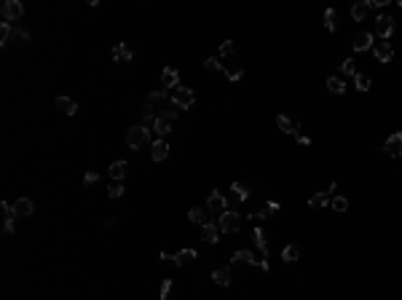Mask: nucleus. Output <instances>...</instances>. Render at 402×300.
<instances>
[{
	"label": "nucleus",
	"instance_id": "1",
	"mask_svg": "<svg viewBox=\"0 0 402 300\" xmlns=\"http://www.w3.org/2000/svg\"><path fill=\"white\" fill-rule=\"evenodd\" d=\"M126 145L132 150H142L145 145H151V129L145 124L142 126H132L126 131Z\"/></svg>",
	"mask_w": 402,
	"mask_h": 300
},
{
	"label": "nucleus",
	"instance_id": "2",
	"mask_svg": "<svg viewBox=\"0 0 402 300\" xmlns=\"http://www.w3.org/2000/svg\"><path fill=\"white\" fill-rule=\"evenodd\" d=\"M217 225H220L223 233H239V231H241V217H239V212H233V209L223 212L220 217H217Z\"/></svg>",
	"mask_w": 402,
	"mask_h": 300
},
{
	"label": "nucleus",
	"instance_id": "3",
	"mask_svg": "<svg viewBox=\"0 0 402 300\" xmlns=\"http://www.w3.org/2000/svg\"><path fill=\"white\" fill-rule=\"evenodd\" d=\"M172 102L180 110H188V107H193V102H196V94L188 89V86H177L174 89V94H172Z\"/></svg>",
	"mask_w": 402,
	"mask_h": 300
},
{
	"label": "nucleus",
	"instance_id": "4",
	"mask_svg": "<svg viewBox=\"0 0 402 300\" xmlns=\"http://www.w3.org/2000/svg\"><path fill=\"white\" fill-rule=\"evenodd\" d=\"M231 262H252V266H258L260 271H268V260L255 257V255H252V249H236V252H233V257H231Z\"/></svg>",
	"mask_w": 402,
	"mask_h": 300
},
{
	"label": "nucleus",
	"instance_id": "5",
	"mask_svg": "<svg viewBox=\"0 0 402 300\" xmlns=\"http://www.w3.org/2000/svg\"><path fill=\"white\" fill-rule=\"evenodd\" d=\"M391 35H394V19L386 16V14L376 16V38L378 41H386V38H391Z\"/></svg>",
	"mask_w": 402,
	"mask_h": 300
},
{
	"label": "nucleus",
	"instance_id": "6",
	"mask_svg": "<svg viewBox=\"0 0 402 300\" xmlns=\"http://www.w3.org/2000/svg\"><path fill=\"white\" fill-rule=\"evenodd\" d=\"M0 14H3V19H6L8 24H11V22H16V19H22L24 6L19 3V0H6L3 8H0Z\"/></svg>",
	"mask_w": 402,
	"mask_h": 300
},
{
	"label": "nucleus",
	"instance_id": "7",
	"mask_svg": "<svg viewBox=\"0 0 402 300\" xmlns=\"http://www.w3.org/2000/svg\"><path fill=\"white\" fill-rule=\"evenodd\" d=\"M373 54H376V59L381 64H386V62L394 59V49H391V43H386V41H376V43H373Z\"/></svg>",
	"mask_w": 402,
	"mask_h": 300
},
{
	"label": "nucleus",
	"instance_id": "8",
	"mask_svg": "<svg viewBox=\"0 0 402 300\" xmlns=\"http://www.w3.org/2000/svg\"><path fill=\"white\" fill-rule=\"evenodd\" d=\"M383 150H386V156L391 158H399L402 156V131H394L386 142H383Z\"/></svg>",
	"mask_w": 402,
	"mask_h": 300
},
{
	"label": "nucleus",
	"instance_id": "9",
	"mask_svg": "<svg viewBox=\"0 0 402 300\" xmlns=\"http://www.w3.org/2000/svg\"><path fill=\"white\" fill-rule=\"evenodd\" d=\"M209 212L217 214V217H220L223 212H228V201H226V196H223L220 191H212L209 193Z\"/></svg>",
	"mask_w": 402,
	"mask_h": 300
},
{
	"label": "nucleus",
	"instance_id": "10",
	"mask_svg": "<svg viewBox=\"0 0 402 300\" xmlns=\"http://www.w3.org/2000/svg\"><path fill=\"white\" fill-rule=\"evenodd\" d=\"M220 233H223V231H220V225H217V222H212V220L201 225V239L207 241V244H217V241H220Z\"/></svg>",
	"mask_w": 402,
	"mask_h": 300
},
{
	"label": "nucleus",
	"instance_id": "11",
	"mask_svg": "<svg viewBox=\"0 0 402 300\" xmlns=\"http://www.w3.org/2000/svg\"><path fill=\"white\" fill-rule=\"evenodd\" d=\"M335 191H338V182H330V188H327L324 193H314L311 199H308V206H327V204L333 201L330 196H333Z\"/></svg>",
	"mask_w": 402,
	"mask_h": 300
},
{
	"label": "nucleus",
	"instance_id": "12",
	"mask_svg": "<svg viewBox=\"0 0 402 300\" xmlns=\"http://www.w3.org/2000/svg\"><path fill=\"white\" fill-rule=\"evenodd\" d=\"M373 43H376L373 32H359L354 38V51H373Z\"/></svg>",
	"mask_w": 402,
	"mask_h": 300
},
{
	"label": "nucleus",
	"instance_id": "13",
	"mask_svg": "<svg viewBox=\"0 0 402 300\" xmlns=\"http://www.w3.org/2000/svg\"><path fill=\"white\" fill-rule=\"evenodd\" d=\"M35 212V204H32V199H16V204H14V214L16 217H30V214Z\"/></svg>",
	"mask_w": 402,
	"mask_h": 300
},
{
	"label": "nucleus",
	"instance_id": "14",
	"mask_svg": "<svg viewBox=\"0 0 402 300\" xmlns=\"http://www.w3.org/2000/svg\"><path fill=\"white\" fill-rule=\"evenodd\" d=\"M212 279L217 281L220 287H228L231 281H233V271H231V266H220V268H214V271H212Z\"/></svg>",
	"mask_w": 402,
	"mask_h": 300
},
{
	"label": "nucleus",
	"instance_id": "15",
	"mask_svg": "<svg viewBox=\"0 0 402 300\" xmlns=\"http://www.w3.org/2000/svg\"><path fill=\"white\" fill-rule=\"evenodd\" d=\"M373 11V0H362V3H354L351 6V16L354 22H364V16Z\"/></svg>",
	"mask_w": 402,
	"mask_h": 300
},
{
	"label": "nucleus",
	"instance_id": "16",
	"mask_svg": "<svg viewBox=\"0 0 402 300\" xmlns=\"http://www.w3.org/2000/svg\"><path fill=\"white\" fill-rule=\"evenodd\" d=\"M252 236H255V244H258V252H260V257H268V241H266V231L260 228V225H255L252 228Z\"/></svg>",
	"mask_w": 402,
	"mask_h": 300
},
{
	"label": "nucleus",
	"instance_id": "17",
	"mask_svg": "<svg viewBox=\"0 0 402 300\" xmlns=\"http://www.w3.org/2000/svg\"><path fill=\"white\" fill-rule=\"evenodd\" d=\"M151 156H153V161H164V158L169 156V142H166V139H156L151 145Z\"/></svg>",
	"mask_w": 402,
	"mask_h": 300
},
{
	"label": "nucleus",
	"instance_id": "18",
	"mask_svg": "<svg viewBox=\"0 0 402 300\" xmlns=\"http://www.w3.org/2000/svg\"><path fill=\"white\" fill-rule=\"evenodd\" d=\"M276 126L282 129L284 134H298V131H301V124L293 121V118H287V116H276Z\"/></svg>",
	"mask_w": 402,
	"mask_h": 300
},
{
	"label": "nucleus",
	"instance_id": "19",
	"mask_svg": "<svg viewBox=\"0 0 402 300\" xmlns=\"http://www.w3.org/2000/svg\"><path fill=\"white\" fill-rule=\"evenodd\" d=\"M177 83H180V72L172 70V67H164V72H161V86H164V89H177Z\"/></svg>",
	"mask_w": 402,
	"mask_h": 300
},
{
	"label": "nucleus",
	"instance_id": "20",
	"mask_svg": "<svg viewBox=\"0 0 402 300\" xmlns=\"http://www.w3.org/2000/svg\"><path fill=\"white\" fill-rule=\"evenodd\" d=\"M113 59L116 62H132L134 54H132V49H129L126 43H116L113 46Z\"/></svg>",
	"mask_w": 402,
	"mask_h": 300
},
{
	"label": "nucleus",
	"instance_id": "21",
	"mask_svg": "<svg viewBox=\"0 0 402 300\" xmlns=\"http://www.w3.org/2000/svg\"><path fill=\"white\" fill-rule=\"evenodd\" d=\"M107 172H110V177H113V182H121L126 177V172H129V164L126 161H113Z\"/></svg>",
	"mask_w": 402,
	"mask_h": 300
},
{
	"label": "nucleus",
	"instance_id": "22",
	"mask_svg": "<svg viewBox=\"0 0 402 300\" xmlns=\"http://www.w3.org/2000/svg\"><path fill=\"white\" fill-rule=\"evenodd\" d=\"M249 193H252V188H249L247 182H233V185H231V196H233L236 201H247Z\"/></svg>",
	"mask_w": 402,
	"mask_h": 300
},
{
	"label": "nucleus",
	"instance_id": "23",
	"mask_svg": "<svg viewBox=\"0 0 402 300\" xmlns=\"http://www.w3.org/2000/svg\"><path fill=\"white\" fill-rule=\"evenodd\" d=\"M57 107H59V113H64V116H76L78 113L76 99H70V97H57Z\"/></svg>",
	"mask_w": 402,
	"mask_h": 300
},
{
	"label": "nucleus",
	"instance_id": "24",
	"mask_svg": "<svg viewBox=\"0 0 402 300\" xmlns=\"http://www.w3.org/2000/svg\"><path fill=\"white\" fill-rule=\"evenodd\" d=\"M193 257H196V249L188 247V249H180L177 255H172V262H174V266H188Z\"/></svg>",
	"mask_w": 402,
	"mask_h": 300
},
{
	"label": "nucleus",
	"instance_id": "25",
	"mask_svg": "<svg viewBox=\"0 0 402 300\" xmlns=\"http://www.w3.org/2000/svg\"><path fill=\"white\" fill-rule=\"evenodd\" d=\"M153 131L164 139V137L172 131V121H169V118H156V121H153Z\"/></svg>",
	"mask_w": 402,
	"mask_h": 300
},
{
	"label": "nucleus",
	"instance_id": "26",
	"mask_svg": "<svg viewBox=\"0 0 402 300\" xmlns=\"http://www.w3.org/2000/svg\"><path fill=\"white\" fill-rule=\"evenodd\" d=\"M274 212H279V201H266L263 209H260L255 217H258V220H268V217H274Z\"/></svg>",
	"mask_w": 402,
	"mask_h": 300
},
{
	"label": "nucleus",
	"instance_id": "27",
	"mask_svg": "<svg viewBox=\"0 0 402 300\" xmlns=\"http://www.w3.org/2000/svg\"><path fill=\"white\" fill-rule=\"evenodd\" d=\"M324 27L330 32L338 30V11H335V8H327V11H324Z\"/></svg>",
	"mask_w": 402,
	"mask_h": 300
},
{
	"label": "nucleus",
	"instance_id": "28",
	"mask_svg": "<svg viewBox=\"0 0 402 300\" xmlns=\"http://www.w3.org/2000/svg\"><path fill=\"white\" fill-rule=\"evenodd\" d=\"M327 89H330L333 94H343L346 91V83L338 78V75H330V78H327Z\"/></svg>",
	"mask_w": 402,
	"mask_h": 300
},
{
	"label": "nucleus",
	"instance_id": "29",
	"mask_svg": "<svg viewBox=\"0 0 402 300\" xmlns=\"http://www.w3.org/2000/svg\"><path fill=\"white\" fill-rule=\"evenodd\" d=\"M298 257H301V249H298L295 244H287L284 252H282V260H284V262H295Z\"/></svg>",
	"mask_w": 402,
	"mask_h": 300
},
{
	"label": "nucleus",
	"instance_id": "30",
	"mask_svg": "<svg viewBox=\"0 0 402 300\" xmlns=\"http://www.w3.org/2000/svg\"><path fill=\"white\" fill-rule=\"evenodd\" d=\"M188 220L196 222V225H204V222H207V214H204L201 206H193V209L188 212Z\"/></svg>",
	"mask_w": 402,
	"mask_h": 300
},
{
	"label": "nucleus",
	"instance_id": "31",
	"mask_svg": "<svg viewBox=\"0 0 402 300\" xmlns=\"http://www.w3.org/2000/svg\"><path fill=\"white\" fill-rule=\"evenodd\" d=\"M354 86H357V91H370V78L364 72H357L354 75Z\"/></svg>",
	"mask_w": 402,
	"mask_h": 300
},
{
	"label": "nucleus",
	"instance_id": "32",
	"mask_svg": "<svg viewBox=\"0 0 402 300\" xmlns=\"http://www.w3.org/2000/svg\"><path fill=\"white\" fill-rule=\"evenodd\" d=\"M11 38H14V27L8 24V22H3V24H0V46H6Z\"/></svg>",
	"mask_w": 402,
	"mask_h": 300
},
{
	"label": "nucleus",
	"instance_id": "33",
	"mask_svg": "<svg viewBox=\"0 0 402 300\" xmlns=\"http://www.w3.org/2000/svg\"><path fill=\"white\" fill-rule=\"evenodd\" d=\"M241 75H244V70H241L239 64H231V67H226V78H228V81H241Z\"/></svg>",
	"mask_w": 402,
	"mask_h": 300
},
{
	"label": "nucleus",
	"instance_id": "34",
	"mask_svg": "<svg viewBox=\"0 0 402 300\" xmlns=\"http://www.w3.org/2000/svg\"><path fill=\"white\" fill-rule=\"evenodd\" d=\"M126 191H124V182H110V188H107V196L110 199H121Z\"/></svg>",
	"mask_w": 402,
	"mask_h": 300
},
{
	"label": "nucleus",
	"instance_id": "35",
	"mask_svg": "<svg viewBox=\"0 0 402 300\" xmlns=\"http://www.w3.org/2000/svg\"><path fill=\"white\" fill-rule=\"evenodd\" d=\"M341 72H343V75H357V62H354L351 56H349V59H343V64H341Z\"/></svg>",
	"mask_w": 402,
	"mask_h": 300
},
{
	"label": "nucleus",
	"instance_id": "36",
	"mask_svg": "<svg viewBox=\"0 0 402 300\" xmlns=\"http://www.w3.org/2000/svg\"><path fill=\"white\" fill-rule=\"evenodd\" d=\"M330 206H333L335 212H346V209H349V201H346L343 196H335V199L330 201Z\"/></svg>",
	"mask_w": 402,
	"mask_h": 300
},
{
	"label": "nucleus",
	"instance_id": "37",
	"mask_svg": "<svg viewBox=\"0 0 402 300\" xmlns=\"http://www.w3.org/2000/svg\"><path fill=\"white\" fill-rule=\"evenodd\" d=\"M204 67H207V70H223V72H226V67L220 64V59H217V56H209V59L204 62Z\"/></svg>",
	"mask_w": 402,
	"mask_h": 300
},
{
	"label": "nucleus",
	"instance_id": "38",
	"mask_svg": "<svg viewBox=\"0 0 402 300\" xmlns=\"http://www.w3.org/2000/svg\"><path fill=\"white\" fill-rule=\"evenodd\" d=\"M233 51H236V46H233V41H223V43H220V56H231Z\"/></svg>",
	"mask_w": 402,
	"mask_h": 300
},
{
	"label": "nucleus",
	"instance_id": "39",
	"mask_svg": "<svg viewBox=\"0 0 402 300\" xmlns=\"http://www.w3.org/2000/svg\"><path fill=\"white\" fill-rule=\"evenodd\" d=\"M169 292H172V279H164L161 281V300L169 297Z\"/></svg>",
	"mask_w": 402,
	"mask_h": 300
},
{
	"label": "nucleus",
	"instance_id": "40",
	"mask_svg": "<svg viewBox=\"0 0 402 300\" xmlns=\"http://www.w3.org/2000/svg\"><path fill=\"white\" fill-rule=\"evenodd\" d=\"M97 180H99V172H86V177H83V185H86V188H91V185H94Z\"/></svg>",
	"mask_w": 402,
	"mask_h": 300
},
{
	"label": "nucleus",
	"instance_id": "41",
	"mask_svg": "<svg viewBox=\"0 0 402 300\" xmlns=\"http://www.w3.org/2000/svg\"><path fill=\"white\" fill-rule=\"evenodd\" d=\"M14 38H19V41H24V43H27V41H30V32L22 30V27H14Z\"/></svg>",
	"mask_w": 402,
	"mask_h": 300
},
{
	"label": "nucleus",
	"instance_id": "42",
	"mask_svg": "<svg viewBox=\"0 0 402 300\" xmlns=\"http://www.w3.org/2000/svg\"><path fill=\"white\" fill-rule=\"evenodd\" d=\"M3 231L8 233V236L14 233V217H6V222H3Z\"/></svg>",
	"mask_w": 402,
	"mask_h": 300
},
{
	"label": "nucleus",
	"instance_id": "43",
	"mask_svg": "<svg viewBox=\"0 0 402 300\" xmlns=\"http://www.w3.org/2000/svg\"><path fill=\"white\" fill-rule=\"evenodd\" d=\"M295 139H298L301 145H311V139H308V137L303 134V131H298V134H295Z\"/></svg>",
	"mask_w": 402,
	"mask_h": 300
},
{
	"label": "nucleus",
	"instance_id": "44",
	"mask_svg": "<svg viewBox=\"0 0 402 300\" xmlns=\"http://www.w3.org/2000/svg\"><path fill=\"white\" fill-rule=\"evenodd\" d=\"M399 8H402V0H399Z\"/></svg>",
	"mask_w": 402,
	"mask_h": 300
}]
</instances>
